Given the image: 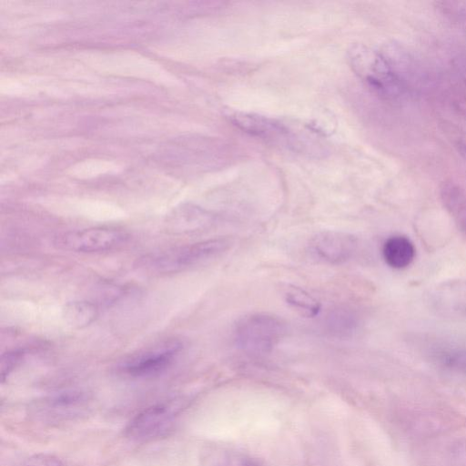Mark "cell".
I'll return each mask as SVG.
<instances>
[{
  "instance_id": "6da1fadb",
  "label": "cell",
  "mask_w": 466,
  "mask_h": 466,
  "mask_svg": "<svg viewBox=\"0 0 466 466\" xmlns=\"http://www.w3.org/2000/svg\"><path fill=\"white\" fill-rule=\"evenodd\" d=\"M229 120L242 131L274 147L303 155L324 153V147L316 138L301 134L279 120L245 112L230 114Z\"/></svg>"
},
{
  "instance_id": "7a4b0ae2",
  "label": "cell",
  "mask_w": 466,
  "mask_h": 466,
  "mask_svg": "<svg viewBox=\"0 0 466 466\" xmlns=\"http://www.w3.org/2000/svg\"><path fill=\"white\" fill-rule=\"evenodd\" d=\"M349 60L358 76L380 98L397 100L407 92L408 86L381 51L354 46L349 51Z\"/></svg>"
},
{
  "instance_id": "3957f363",
  "label": "cell",
  "mask_w": 466,
  "mask_h": 466,
  "mask_svg": "<svg viewBox=\"0 0 466 466\" xmlns=\"http://www.w3.org/2000/svg\"><path fill=\"white\" fill-rule=\"evenodd\" d=\"M229 246L230 240L227 238H210L147 255L141 258L139 266L157 273L177 272L217 257Z\"/></svg>"
},
{
  "instance_id": "277c9868",
  "label": "cell",
  "mask_w": 466,
  "mask_h": 466,
  "mask_svg": "<svg viewBox=\"0 0 466 466\" xmlns=\"http://www.w3.org/2000/svg\"><path fill=\"white\" fill-rule=\"evenodd\" d=\"M287 326L279 317L265 312L251 313L235 324L233 337L237 347L252 354L270 352L285 336Z\"/></svg>"
},
{
  "instance_id": "5b68a950",
  "label": "cell",
  "mask_w": 466,
  "mask_h": 466,
  "mask_svg": "<svg viewBox=\"0 0 466 466\" xmlns=\"http://www.w3.org/2000/svg\"><path fill=\"white\" fill-rule=\"evenodd\" d=\"M90 404L88 397L76 390L60 392L30 407V414L37 420L48 424H59L85 416Z\"/></svg>"
},
{
  "instance_id": "8992f818",
  "label": "cell",
  "mask_w": 466,
  "mask_h": 466,
  "mask_svg": "<svg viewBox=\"0 0 466 466\" xmlns=\"http://www.w3.org/2000/svg\"><path fill=\"white\" fill-rule=\"evenodd\" d=\"M176 409L169 402L156 403L135 415L125 428V435L134 441H148L165 436L171 430Z\"/></svg>"
},
{
  "instance_id": "52a82bcc",
  "label": "cell",
  "mask_w": 466,
  "mask_h": 466,
  "mask_svg": "<svg viewBox=\"0 0 466 466\" xmlns=\"http://www.w3.org/2000/svg\"><path fill=\"white\" fill-rule=\"evenodd\" d=\"M126 234L111 228H91L58 236L55 244L75 252H99L111 249L126 239Z\"/></svg>"
},
{
  "instance_id": "ba28073f",
  "label": "cell",
  "mask_w": 466,
  "mask_h": 466,
  "mask_svg": "<svg viewBox=\"0 0 466 466\" xmlns=\"http://www.w3.org/2000/svg\"><path fill=\"white\" fill-rule=\"evenodd\" d=\"M182 343L171 339L139 352L121 365V370L131 377H150L167 370L182 349Z\"/></svg>"
},
{
  "instance_id": "9c48e42d",
  "label": "cell",
  "mask_w": 466,
  "mask_h": 466,
  "mask_svg": "<svg viewBox=\"0 0 466 466\" xmlns=\"http://www.w3.org/2000/svg\"><path fill=\"white\" fill-rule=\"evenodd\" d=\"M309 247L317 259L327 264L339 265L352 258L358 248V239L347 232L324 230L311 238Z\"/></svg>"
},
{
  "instance_id": "30bf717a",
  "label": "cell",
  "mask_w": 466,
  "mask_h": 466,
  "mask_svg": "<svg viewBox=\"0 0 466 466\" xmlns=\"http://www.w3.org/2000/svg\"><path fill=\"white\" fill-rule=\"evenodd\" d=\"M442 205L459 228L466 234V189L453 181H443L439 188Z\"/></svg>"
},
{
  "instance_id": "8fae6325",
  "label": "cell",
  "mask_w": 466,
  "mask_h": 466,
  "mask_svg": "<svg viewBox=\"0 0 466 466\" xmlns=\"http://www.w3.org/2000/svg\"><path fill=\"white\" fill-rule=\"evenodd\" d=\"M442 415L429 410L404 411V429L416 436H429L444 428Z\"/></svg>"
},
{
  "instance_id": "7c38bea8",
  "label": "cell",
  "mask_w": 466,
  "mask_h": 466,
  "mask_svg": "<svg viewBox=\"0 0 466 466\" xmlns=\"http://www.w3.org/2000/svg\"><path fill=\"white\" fill-rule=\"evenodd\" d=\"M382 256L388 266L401 269L413 261L415 247L410 239L405 236H391L383 243Z\"/></svg>"
},
{
  "instance_id": "4fadbf2b",
  "label": "cell",
  "mask_w": 466,
  "mask_h": 466,
  "mask_svg": "<svg viewBox=\"0 0 466 466\" xmlns=\"http://www.w3.org/2000/svg\"><path fill=\"white\" fill-rule=\"evenodd\" d=\"M327 332L339 339H346L357 331L360 319L357 313L350 308L339 306L330 309L324 321Z\"/></svg>"
},
{
  "instance_id": "5bb4252c",
  "label": "cell",
  "mask_w": 466,
  "mask_h": 466,
  "mask_svg": "<svg viewBox=\"0 0 466 466\" xmlns=\"http://www.w3.org/2000/svg\"><path fill=\"white\" fill-rule=\"evenodd\" d=\"M210 217L200 210H186L175 213L167 221L166 229L174 234L196 231L205 228Z\"/></svg>"
},
{
  "instance_id": "9a60e30c",
  "label": "cell",
  "mask_w": 466,
  "mask_h": 466,
  "mask_svg": "<svg viewBox=\"0 0 466 466\" xmlns=\"http://www.w3.org/2000/svg\"><path fill=\"white\" fill-rule=\"evenodd\" d=\"M96 306L86 300L67 302L62 309L66 323L75 329H82L91 324L97 317Z\"/></svg>"
},
{
  "instance_id": "2e32d148",
  "label": "cell",
  "mask_w": 466,
  "mask_h": 466,
  "mask_svg": "<svg viewBox=\"0 0 466 466\" xmlns=\"http://www.w3.org/2000/svg\"><path fill=\"white\" fill-rule=\"evenodd\" d=\"M283 297L286 303L303 317L314 318L320 311V302L299 287L288 285Z\"/></svg>"
},
{
  "instance_id": "e0dca14e",
  "label": "cell",
  "mask_w": 466,
  "mask_h": 466,
  "mask_svg": "<svg viewBox=\"0 0 466 466\" xmlns=\"http://www.w3.org/2000/svg\"><path fill=\"white\" fill-rule=\"evenodd\" d=\"M440 360L445 368L466 374V349L447 351L441 356Z\"/></svg>"
},
{
  "instance_id": "ac0fdd59",
  "label": "cell",
  "mask_w": 466,
  "mask_h": 466,
  "mask_svg": "<svg viewBox=\"0 0 466 466\" xmlns=\"http://www.w3.org/2000/svg\"><path fill=\"white\" fill-rule=\"evenodd\" d=\"M23 350L5 352L1 357V380L4 382L23 360Z\"/></svg>"
},
{
  "instance_id": "d6986e66",
  "label": "cell",
  "mask_w": 466,
  "mask_h": 466,
  "mask_svg": "<svg viewBox=\"0 0 466 466\" xmlns=\"http://www.w3.org/2000/svg\"><path fill=\"white\" fill-rule=\"evenodd\" d=\"M447 455L451 466H466V438L452 442Z\"/></svg>"
},
{
  "instance_id": "ffe728a7",
  "label": "cell",
  "mask_w": 466,
  "mask_h": 466,
  "mask_svg": "<svg viewBox=\"0 0 466 466\" xmlns=\"http://www.w3.org/2000/svg\"><path fill=\"white\" fill-rule=\"evenodd\" d=\"M24 466H63V463L56 456L41 452L28 457Z\"/></svg>"
},
{
  "instance_id": "44dd1931",
  "label": "cell",
  "mask_w": 466,
  "mask_h": 466,
  "mask_svg": "<svg viewBox=\"0 0 466 466\" xmlns=\"http://www.w3.org/2000/svg\"><path fill=\"white\" fill-rule=\"evenodd\" d=\"M456 147L459 151L466 157V136L459 137L456 139Z\"/></svg>"
}]
</instances>
